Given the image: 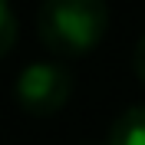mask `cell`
Masks as SVG:
<instances>
[{"label": "cell", "mask_w": 145, "mask_h": 145, "mask_svg": "<svg viewBox=\"0 0 145 145\" xmlns=\"http://www.w3.org/2000/svg\"><path fill=\"white\" fill-rule=\"evenodd\" d=\"M109 145H145V106H132L112 122Z\"/></svg>", "instance_id": "obj_3"}, {"label": "cell", "mask_w": 145, "mask_h": 145, "mask_svg": "<svg viewBox=\"0 0 145 145\" xmlns=\"http://www.w3.org/2000/svg\"><path fill=\"white\" fill-rule=\"evenodd\" d=\"M40 40L56 56H86L109 30L106 0H43Z\"/></svg>", "instance_id": "obj_1"}, {"label": "cell", "mask_w": 145, "mask_h": 145, "mask_svg": "<svg viewBox=\"0 0 145 145\" xmlns=\"http://www.w3.org/2000/svg\"><path fill=\"white\" fill-rule=\"evenodd\" d=\"M17 102L30 116H53L69 102L72 76L59 63H30L17 76Z\"/></svg>", "instance_id": "obj_2"}, {"label": "cell", "mask_w": 145, "mask_h": 145, "mask_svg": "<svg viewBox=\"0 0 145 145\" xmlns=\"http://www.w3.org/2000/svg\"><path fill=\"white\" fill-rule=\"evenodd\" d=\"M17 13H13V7H10V0H0V59L13 50V43H17Z\"/></svg>", "instance_id": "obj_4"}, {"label": "cell", "mask_w": 145, "mask_h": 145, "mask_svg": "<svg viewBox=\"0 0 145 145\" xmlns=\"http://www.w3.org/2000/svg\"><path fill=\"white\" fill-rule=\"evenodd\" d=\"M132 69H135V76L145 82V33H142V40L135 43V50H132Z\"/></svg>", "instance_id": "obj_5"}]
</instances>
